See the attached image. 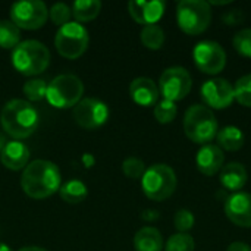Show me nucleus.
Listing matches in <instances>:
<instances>
[{
  "label": "nucleus",
  "instance_id": "1",
  "mask_svg": "<svg viewBox=\"0 0 251 251\" xmlns=\"http://www.w3.org/2000/svg\"><path fill=\"white\" fill-rule=\"evenodd\" d=\"M60 171L49 160H34L24 169L21 176V187L24 193L35 200L50 197L60 188Z\"/></svg>",
  "mask_w": 251,
  "mask_h": 251
},
{
  "label": "nucleus",
  "instance_id": "2",
  "mask_svg": "<svg viewBox=\"0 0 251 251\" xmlns=\"http://www.w3.org/2000/svg\"><path fill=\"white\" fill-rule=\"evenodd\" d=\"M0 121L3 129L10 137L24 140L35 132L38 125V113L29 101L15 99L4 104Z\"/></svg>",
  "mask_w": 251,
  "mask_h": 251
},
{
  "label": "nucleus",
  "instance_id": "3",
  "mask_svg": "<svg viewBox=\"0 0 251 251\" xmlns=\"http://www.w3.org/2000/svg\"><path fill=\"white\" fill-rule=\"evenodd\" d=\"M218 119L209 107L204 104L190 106L184 116V132L190 141L196 144H210L218 135Z\"/></svg>",
  "mask_w": 251,
  "mask_h": 251
},
{
  "label": "nucleus",
  "instance_id": "4",
  "mask_svg": "<svg viewBox=\"0 0 251 251\" xmlns=\"http://www.w3.org/2000/svg\"><path fill=\"white\" fill-rule=\"evenodd\" d=\"M12 63L19 74L32 76L47 69L50 63V51L40 41L25 40L13 49Z\"/></svg>",
  "mask_w": 251,
  "mask_h": 251
},
{
  "label": "nucleus",
  "instance_id": "5",
  "mask_svg": "<svg viewBox=\"0 0 251 251\" xmlns=\"http://www.w3.org/2000/svg\"><path fill=\"white\" fill-rule=\"evenodd\" d=\"M141 188L146 197L153 201L168 200L176 190L175 171L165 163L151 165L141 178Z\"/></svg>",
  "mask_w": 251,
  "mask_h": 251
},
{
  "label": "nucleus",
  "instance_id": "6",
  "mask_svg": "<svg viewBox=\"0 0 251 251\" xmlns=\"http://www.w3.org/2000/svg\"><path fill=\"white\" fill-rule=\"evenodd\" d=\"M176 22L182 32L199 35L212 22V6L204 0H181L176 4Z\"/></svg>",
  "mask_w": 251,
  "mask_h": 251
},
{
  "label": "nucleus",
  "instance_id": "7",
  "mask_svg": "<svg viewBox=\"0 0 251 251\" xmlns=\"http://www.w3.org/2000/svg\"><path fill=\"white\" fill-rule=\"evenodd\" d=\"M82 93L84 85L81 79L75 75L63 74L56 76L47 85L46 99L56 109H68L81 101Z\"/></svg>",
  "mask_w": 251,
  "mask_h": 251
},
{
  "label": "nucleus",
  "instance_id": "8",
  "mask_svg": "<svg viewBox=\"0 0 251 251\" xmlns=\"http://www.w3.org/2000/svg\"><path fill=\"white\" fill-rule=\"evenodd\" d=\"M88 31L79 22H68L60 26L54 37V47L65 59H78L88 47Z\"/></svg>",
  "mask_w": 251,
  "mask_h": 251
},
{
  "label": "nucleus",
  "instance_id": "9",
  "mask_svg": "<svg viewBox=\"0 0 251 251\" xmlns=\"http://www.w3.org/2000/svg\"><path fill=\"white\" fill-rule=\"evenodd\" d=\"M193 88L190 72L182 66H172L162 72L159 78V93L171 101L184 100Z\"/></svg>",
  "mask_w": 251,
  "mask_h": 251
},
{
  "label": "nucleus",
  "instance_id": "10",
  "mask_svg": "<svg viewBox=\"0 0 251 251\" xmlns=\"http://www.w3.org/2000/svg\"><path fill=\"white\" fill-rule=\"evenodd\" d=\"M193 60L197 69L207 75H218L226 66V51L212 40H203L193 50Z\"/></svg>",
  "mask_w": 251,
  "mask_h": 251
},
{
  "label": "nucleus",
  "instance_id": "11",
  "mask_svg": "<svg viewBox=\"0 0 251 251\" xmlns=\"http://www.w3.org/2000/svg\"><path fill=\"white\" fill-rule=\"evenodd\" d=\"M49 16V9L41 0H22L16 1L10 7L12 22L18 28L38 29L41 28Z\"/></svg>",
  "mask_w": 251,
  "mask_h": 251
},
{
  "label": "nucleus",
  "instance_id": "12",
  "mask_svg": "<svg viewBox=\"0 0 251 251\" xmlns=\"http://www.w3.org/2000/svg\"><path fill=\"white\" fill-rule=\"evenodd\" d=\"M204 106L210 110H224L229 107L234 100V85L225 78H212L201 85L200 90Z\"/></svg>",
  "mask_w": 251,
  "mask_h": 251
},
{
  "label": "nucleus",
  "instance_id": "13",
  "mask_svg": "<svg viewBox=\"0 0 251 251\" xmlns=\"http://www.w3.org/2000/svg\"><path fill=\"white\" fill-rule=\"evenodd\" d=\"M74 118L76 124L85 129H96L106 124L109 118L107 104L99 99H82L74 107Z\"/></svg>",
  "mask_w": 251,
  "mask_h": 251
},
{
  "label": "nucleus",
  "instance_id": "14",
  "mask_svg": "<svg viewBox=\"0 0 251 251\" xmlns=\"http://www.w3.org/2000/svg\"><path fill=\"white\" fill-rule=\"evenodd\" d=\"M225 216L240 228H251V194L238 191L225 199Z\"/></svg>",
  "mask_w": 251,
  "mask_h": 251
},
{
  "label": "nucleus",
  "instance_id": "15",
  "mask_svg": "<svg viewBox=\"0 0 251 251\" xmlns=\"http://www.w3.org/2000/svg\"><path fill=\"white\" fill-rule=\"evenodd\" d=\"M166 9V3L162 0H153V1H144V0H132L128 3V12L131 18L144 26L147 25H156Z\"/></svg>",
  "mask_w": 251,
  "mask_h": 251
},
{
  "label": "nucleus",
  "instance_id": "16",
  "mask_svg": "<svg viewBox=\"0 0 251 251\" xmlns=\"http://www.w3.org/2000/svg\"><path fill=\"white\" fill-rule=\"evenodd\" d=\"M196 165L203 175L213 176L224 168L225 153L221 147H218V144H206L197 151Z\"/></svg>",
  "mask_w": 251,
  "mask_h": 251
},
{
  "label": "nucleus",
  "instance_id": "17",
  "mask_svg": "<svg viewBox=\"0 0 251 251\" xmlns=\"http://www.w3.org/2000/svg\"><path fill=\"white\" fill-rule=\"evenodd\" d=\"M129 94L138 106L150 107V106H156L160 93H159V87L156 85L153 79L140 76L131 82Z\"/></svg>",
  "mask_w": 251,
  "mask_h": 251
},
{
  "label": "nucleus",
  "instance_id": "18",
  "mask_svg": "<svg viewBox=\"0 0 251 251\" xmlns=\"http://www.w3.org/2000/svg\"><path fill=\"white\" fill-rule=\"evenodd\" d=\"M1 163L10 171H21L26 168L29 160V150L21 141H9L0 153Z\"/></svg>",
  "mask_w": 251,
  "mask_h": 251
},
{
  "label": "nucleus",
  "instance_id": "19",
  "mask_svg": "<svg viewBox=\"0 0 251 251\" xmlns=\"http://www.w3.org/2000/svg\"><path fill=\"white\" fill-rule=\"evenodd\" d=\"M247 179H249L247 169L244 168L243 163L238 162H231L228 165H224V168L219 172V181L226 191H234V193L241 191L247 184Z\"/></svg>",
  "mask_w": 251,
  "mask_h": 251
},
{
  "label": "nucleus",
  "instance_id": "20",
  "mask_svg": "<svg viewBox=\"0 0 251 251\" xmlns=\"http://www.w3.org/2000/svg\"><path fill=\"white\" fill-rule=\"evenodd\" d=\"M134 247L135 251H162L165 249L163 237L157 228L144 226L135 234Z\"/></svg>",
  "mask_w": 251,
  "mask_h": 251
},
{
  "label": "nucleus",
  "instance_id": "21",
  "mask_svg": "<svg viewBox=\"0 0 251 251\" xmlns=\"http://www.w3.org/2000/svg\"><path fill=\"white\" fill-rule=\"evenodd\" d=\"M218 147L226 151H238L244 146V132L235 125H226L218 131Z\"/></svg>",
  "mask_w": 251,
  "mask_h": 251
},
{
  "label": "nucleus",
  "instance_id": "22",
  "mask_svg": "<svg viewBox=\"0 0 251 251\" xmlns=\"http://www.w3.org/2000/svg\"><path fill=\"white\" fill-rule=\"evenodd\" d=\"M59 194H60V199L65 203L78 204V203H81V201H84L87 199L88 190H87V185L82 181L72 179V181H68L66 184H63L59 188Z\"/></svg>",
  "mask_w": 251,
  "mask_h": 251
},
{
  "label": "nucleus",
  "instance_id": "23",
  "mask_svg": "<svg viewBox=\"0 0 251 251\" xmlns=\"http://www.w3.org/2000/svg\"><path fill=\"white\" fill-rule=\"evenodd\" d=\"M101 3L99 0H78L72 4V15L78 22H88L97 18Z\"/></svg>",
  "mask_w": 251,
  "mask_h": 251
},
{
  "label": "nucleus",
  "instance_id": "24",
  "mask_svg": "<svg viewBox=\"0 0 251 251\" xmlns=\"http://www.w3.org/2000/svg\"><path fill=\"white\" fill-rule=\"evenodd\" d=\"M140 37H141V43L144 44V47H147L150 50H159V49H162V46L165 43V31L157 24L144 26L141 29Z\"/></svg>",
  "mask_w": 251,
  "mask_h": 251
},
{
  "label": "nucleus",
  "instance_id": "25",
  "mask_svg": "<svg viewBox=\"0 0 251 251\" xmlns=\"http://www.w3.org/2000/svg\"><path fill=\"white\" fill-rule=\"evenodd\" d=\"M21 31L12 21H0V47L15 49L21 41Z\"/></svg>",
  "mask_w": 251,
  "mask_h": 251
},
{
  "label": "nucleus",
  "instance_id": "26",
  "mask_svg": "<svg viewBox=\"0 0 251 251\" xmlns=\"http://www.w3.org/2000/svg\"><path fill=\"white\" fill-rule=\"evenodd\" d=\"M178 113V107L174 101L162 99L154 106V118L159 124H171Z\"/></svg>",
  "mask_w": 251,
  "mask_h": 251
},
{
  "label": "nucleus",
  "instance_id": "27",
  "mask_svg": "<svg viewBox=\"0 0 251 251\" xmlns=\"http://www.w3.org/2000/svg\"><path fill=\"white\" fill-rule=\"evenodd\" d=\"M234 94H235V100L241 106L251 107V74L243 75L241 78L237 79L234 85Z\"/></svg>",
  "mask_w": 251,
  "mask_h": 251
},
{
  "label": "nucleus",
  "instance_id": "28",
  "mask_svg": "<svg viewBox=\"0 0 251 251\" xmlns=\"http://www.w3.org/2000/svg\"><path fill=\"white\" fill-rule=\"evenodd\" d=\"M196 241L190 234H175L165 244V251H194Z\"/></svg>",
  "mask_w": 251,
  "mask_h": 251
},
{
  "label": "nucleus",
  "instance_id": "29",
  "mask_svg": "<svg viewBox=\"0 0 251 251\" xmlns=\"http://www.w3.org/2000/svg\"><path fill=\"white\" fill-rule=\"evenodd\" d=\"M25 97L31 101H40L46 97L47 84L44 79H29L24 84L22 88Z\"/></svg>",
  "mask_w": 251,
  "mask_h": 251
},
{
  "label": "nucleus",
  "instance_id": "30",
  "mask_svg": "<svg viewBox=\"0 0 251 251\" xmlns=\"http://www.w3.org/2000/svg\"><path fill=\"white\" fill-rule=\"evenodd\" d=\"M232 46L238 54L251 59V28L238 31L232 38Z\"/></svg>",
  "mask_w": 251,
  "mask_h": 251
},
{
  "label": "nucleus",
  "instance_id": "31",
  "mask_svg": "<svg viewBox=\"0 0 251 251\" xmlns=\"http://www.w3.org/2000/svg\"><path fill=\"white\" fill-rule=\"evenodd\" d=\"M194 224H196V218L188 209H181L174 216V225L181 234H188V231L194 228Z\"/></svg>",
  "mask_w": 251,
  "mask_h": 251
},
{
  "label": "nucleus",
  "instance_id": "32",
  "mask_svg": "<svg viewBox=\"0 0 251 251\" xmlns=\"http://www.w3.org/2000/svg\"><path fill=\"white\" fill-rule=\"evenodd\" d=\"M49 15H50V19L53 21V24L59 25V28H60L69 22L72 9L66 3H54L51 6V9L49 10Z\"/></svg>",
  "mask_w": 251,
  "mask_h": 251
},
{
  "label": "nucleus",
  "instance_id": "33",
  "mask_svg": "<svg viewBox=\"0 0 251 251\" xmlns=\"http://www.w3.org/2000/svg\"><path fill=\"white\" fill-rule=\"evenodd\" d=\"M122 171H124V174L128 178L138 179V178H143V175L146 172V166H144V162L141 159H138V157H128L122 163Z\"/></svg>",
  "mask_w": 251,
  "mask_h": 251
},
{
  "label": "nucleus",
  "instance_id": "34",
  "mask_svg": "<svg viewBox=\"0 0 251 251\" xmlns=\"http://www.w3.org/2000/svg\"><path fill=\"white\" fill-rule=\"evenodd\" d=\"M222 19H224V22H225L226 25L234 26V25H238L240 22H243L244 15H243V10H240V9H232V10L226 12V13L222 16Z\"/></svg>",
  "mask_w": 251,
  "mask_h": 251
},
{
  "label": "nucleus",
  "instance_id": "35",
  "mask_svg": "<svg viewBox=\"0 0 251 251\" xmlns=\"http://www.w3.org/2000/svg\"><path fill=\"white\" fill-rule=\"evenodd\" d=\"M159 218H160V213H159L157 210H151V209H149V210H144V212L141 213V219H143V221H147V222L157 221Z\"/></svg>",
  "mask_w": 251,
  "mask_h": 251
},
{
  "label": "nucleus",
  "instance_id": "36",
  "mask_svg": "<svg viewBox=\"0 0 251 251\" xmlns=\"http://www.w3.org/2000/svg\"><path fill=\"white\" fill-rule=\"evenodd\" d=\"M226 251H251V247L246 243L241 241H235L232 244H229V247L226 249Z\"/></svg>",
  "mask_w": 251,
  "mask_h": 251
},
{
  "label": "nucleus",
  "instance_id": "37",
  "mask_svg": "<svg viewBox=\"0 0 251 251\" xmlns=\"http://www.w3.org/2000/svg\"><path fill=\"white\" fill-rule=\"evenodd\" d=\"M19 251H47V250H44V249H41V247H24V249H21Z\"/></svg>",
  "mask_w": 251,
  "mask_h": 251
},
{
  "label": "nucleus",
  "instance_id": "38",
  "mask_svg": "<svg viewBox=\"0 0 251 251\" xmlns=\"http://www.w3.org/2000/svg\"><path fill=\"white\" fill-rule=\"evenodd\" d=\"M0 251H10V249L6 246V244H3V243H0Z\"/></svg>",
  "mask_w": 251,
  "mask_h": 251
}]
</instances>
